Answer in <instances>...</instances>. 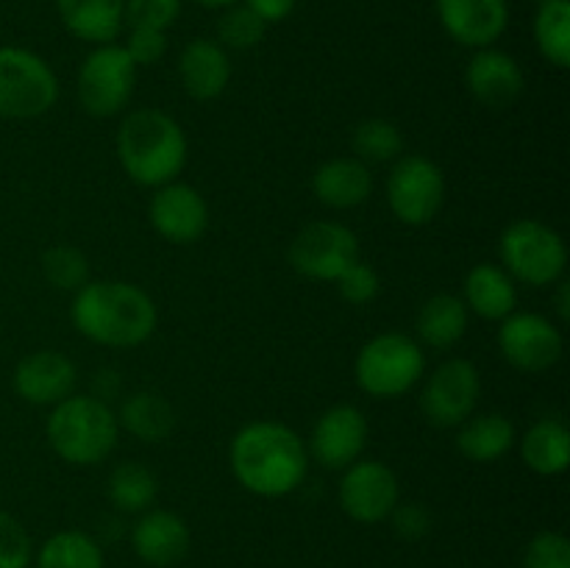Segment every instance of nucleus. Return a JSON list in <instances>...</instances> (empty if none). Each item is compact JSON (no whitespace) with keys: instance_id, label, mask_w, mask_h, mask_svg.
I'll return each mask as SVG.
<instances>
[{"instance_id":"obj_10","label":"nucleus","mask_w":570,"mask_h":568,"mask_svg":"<svg viewBox=\"0 0 570 568\" xmlns=\"http://www.w3.org/2000/svg\"><path fill=\"white\" fill-rule=\"evenodd\" d=\"M482 376L465 356H451L429 373L421 390V410L432 427L456 429L476 412Z\"/></svg>"},{"instance_id":"obj_40","label":"nucleus","mask_w":570,"mask_h":568,"mask_svg":"<svg viewBox=\"0 0 570 568\" xmlns=\"http://www.w3.org/2000/svg\"><path fill=\"white\" fill-rule=\"evenodd\" d=\"M245 6L271 26V22L287 20L295 11V6H298V0H245Z\"/></svg>"},{"instance_id":"obj_2","label":"nucleus","mask_w":570,"mask_h":568,"mask_svg":"<svg viewBox=\"0 0 570 568\" xmlns=\"http://www.w3.org/2000/svg\"><path fill=\"white\" fill-rule=\"evenodd\" d=\"M70 321L89 343L106 349H137L156 332L159 310L139 284L98 278L72 293Z\"/></svg>"},{"instance_id":"obj_23","label":"nucleus","mask_w":570,"mask_h":568,"mask_svg":"<svg viewBox=\"0 0 570 568\" xmlns=\"http://www.w3.org/2000/svg\"><path fill=\"white\" fill-rule=\"evenodd\" d=\"M462 301L468 312L484 317V321H504L518 306V287L510 273L493 262L473 265L465 276Z\"/></svg>"},{"instance_id":"obj_17","label":"nucleus","mask_w":570,"mask_h":568,"mask_svg":"<svg viewBox=\"0 0 570 568\" xmlns=\"http://www.w3.org/2000/svg\"><path fill=\"white\" fill-rule=\"evenodd\" d=\"M434 6L445 33L473 50L493 48L510 26L507 0H434Z\"/></svg>"},{"instance_id":"obj_31","label":"nucleus","mask_w":570,"mask_h":568,"mask_svg":"<svg viewBox=\"0 0 570 568\" xmlns=\"http://www.w3.org/2000/svg\"><path fill=\"white\" fill-rule=\"evenodd\" d=\"M354 150L356 159L365 165H384V161H395L404 150V134L393 120L384 117H371L362 120L354 131Z\"/></svg>"},{"instance_id":"obj_19","label":"nucleus","mask_w":570,"mask_h":568,"mask_svg":"<svg viewBox=\"0 0 570 568\" xmlns=\"http://www.w3.org/2000/svg\"><path fill=\"white\" fill-rule=\"evenodd\" d=\"M193 546V532L187 521L173 510H145L139 512L131 527V549L145 566L170 568L187 557Z\"/></svg>"},{"instance_id":"obj_20","label":"nucleus","mask_w":570,"mask_h":568,"mask_svg":"<svg viewBox=\"0 0 570 568\" xmlns=\"http://www.w3.org/2000/svg\"><path fill=\"white\" fill-rule=\"evenodd\" d=\"M178 78L189 98L215 100L232 81V59L215 39H193L178 56Z\"/></svg>"},{"instance_id":"obj_11","label":"nucleus","mask_w":570,"mask_h":568,"mask_svg":"<svg viewBox=\"0 0 570 568\" xmlns=\"http://www.w3.org/2000/svg\"><path fill=\"white\" fill-rule=\"evenodd\" d=\"M360 259V239L345 223L315 221L295 234L289 265L312 282H337L340 273Z\"/></svg>"},{"instance_id":"obj_1","label":"nucleus","mask_w":570,"mask_h":568,"mask_svg":"<svg viewBox=\"0 0 570 568\" xmlns=\"http://www.w3.org/2000/svg\"><path fill=\"white\" fill-rule=\"evenodd\" d=\"M228 466L248 493L282 499L304 484L309 473V451L287 423L254 421L232 438Z\"/></svg>"},{"instance_id":"obj_34","label":"nucleus","mask_w":570,"mask_h":568,"mask_svg":"<svg viewBox=\"0 0 570 568\" xmlns=\"http://www.w3.org/2000/svg\"><path fill=\"white\" fill-rule=\"evenodd\" d=\"M33 560V543L28 529L11 512L0 510V568H28Z\"/></svg>"},{"instance_id":"obj_32","label":"nucleus","mask_w":570,"mask_h":568,"mask_svg":"<svg viewBox=\"0 0 570 568\" xmlns=\"http://www.w3.org/2000/svg\"><path fill=\"white\" fill-rule=\"evenodd\" d=\"M42 276L50 287L76 293L78 287L89 282L87 254L72 248V245H53L42 254Z\"/></svg>"},{"instance_id":"obj_28","label":"nucleus","mask_w":570,"mask_h":568,"mask_svg":"<svg viewBox=\"0 0 570 568\" xmlns=\"http://www.w3.org/2000/svg\"><path fill=\"white\" fill-rule=\"evenodd\" d=\"M106 493H109L115 510L126 512V516H139L154 507L156 496H159V479L142 462L126 460L109 473Z\"/></svg>"},{"instance_id":"obj_35","label":"nucleus","mask_w":570,"mask_h":568,"mask_svg":"<svg viewBox=\"0 0 570 568\" xmlns=\"http://www.w3.org/2000/svg\"><path fill=\"white\" fill-rule=\"evenodd\" d=\"M523 568H570V540L554 529H543L529 540Z\"/></svg>"},{"instance_id":"obj_39","label":"nucleus","mask_w":570,"mask_h":568,"mask_svg":"<svg viewBox=\"0 0 570 568\" xmlns=\"http://www.w3.org/2000/svg\"><path fill=\"white\" fill-rule=\"evenodd\" d=\"M393 523L395 535L404 540H423L429 532H432V512H429L426 505L421 501H404V505H395V510L390 512L387 518Z\"/></svg>"},{"instance_id":"obj_25","label":"nucleus","mask_w":570,"mask_h":568,"mask_svg":"<svg viewBox=\"0 0 570 568\" xmlns=\"http://www.w3.org/2000/svg\"><path fill=\"white\" fill-rule=\"evenodd\" d=\"M518 443H521V457L529 471L540 477L566 473L570 462V432L562 418H540Z\"/></svg>"},{"instance_id":"obj_27","label":"nucleus","mask_w":570,"mask_h":568,"mask_svg":"<svg viewBox=\"0 0 570 568\" xmlns=\"http://www.w3.org/2000/svg\"><path fill=\"white\" fill-rule=\"evenodd\" d=\"M468 332V306L460 295L438 293L417 312V340L429 349H451Z\"/></svg>"},{"instance_id":"obj_24","label":"nucleus","mask_w":570,"mask_h":568,"mask_svg":"<svg viewBox=\"0 0 570 568\" xmlns=\"http://www.w3.org/2000/svg\"><path fill=\"white\" fill-rule=\"evenodd\" d=\"M518 443L515 427L501 412H473L465 423L456 427V449L471 462H495L510 454L512 445Z\"/></svg>"},{"instance_id":"obj_30","label":"nucleus","mask_w":570,"mask_h":568,"mask_svg":"<svg viewBox=\"0 0 570 568\" xmlns=\"http://www.w3.org/2000/svg\"><path fill=\"white\" fill-rule=\"evenodd\" d=\"M534 42L540 56L557 70L570 67V3L554 0V3H540L534 17Z\"/></svg>"},{"instance_id":"obj_7","label":"nucleus","mask_w":570,"mask_h":568,"mask_svg":"<svg viewBox=\"0 0 570 568\" xmlns=\"http://www.w3.org/2000/svg\"><path fill=\"white\" fill-rule=\"evenodd\" d=\"M59 100V81L48 61L26 48H0V117L31 120Z\"/></svg>"},{"instance_id":"obj_6","label":"nucleus","mask_w":570,"mask_h":568,"mask_svg":"<svg viewBox=\"0 0 570 568\" xmlns=\"http://www.w3.org/2000/svg\"><path fill=\"white\" fill-rule=\"evenodd\" d=\"M501 267L512 276V282L529 287H549L566 278L568 248L566 239L549 223L521 217L501 232L499 239Z\"/></svg>"},{"instance_id":"obj_41","label":"nucleus","mask_w":570,"mask_h":568,"mask_svg":"<svg viewBox=\"0 0 570 568\" xmlns=\"http://www.w3.org/2000/svg\"><path fill=\"white\" fill-rule=\"evenodd\" d=\"M115 390H117L115 371H109V368H106V371H98V376H95V393L92 395L109 401L111 395H115Z\"/></svg>"},{"instance_id":"obj_29","label":"nucleus","mask_w":570,"mask_h":568,"mask_svg":"<svg viewBox=\"0 0 570 568\" xmlns=\"http://www.w3.org/2000/svg\"><path fill=\"white\" fill-rule=\"evenodd\" d=\"M37 568H106L104 546L81 529H61L39 546Z\"/></svg>"},{"instance_id":"obj_21","label":"nucleus","mask_w":570,"mask_h":568,"mask_svg":"<svg viewBox=\"0 0 570 568\" xmlns=\"http://www.w3.org/2000/svg\"><path fill=\"white\" fill-rule=\"evenodd\" d=\"M312 193L328 209H354L373 193V173L356 156H337L323 161L312 176Z\"/></svg>"},{"instance_id":"obj_38","label":"nucleus","mask_w":570,"mask_h":568,"mask_svg":"<svg viewBox=\"0 0 570 568\" xmlns=\"http://www.w3.org/2000/svg\"><path fill=\"white\" fill-rule=\"evenodd\" d=\"M122 48H126V53L131 56L137 67L159 65L167 53V31H156V28H131Z\"/></svg>"},{"instance_id":"obj_22","label":"nucleus","mask_w":570,"mask_h":568,"mask_svg":"<svg viewBox=\"0 0 570 568\" xmlns=\"http://www.w3.org/2000/svg\"><path fill=\"white\" fill-rule=\"evenodd\" d=\"M61 22L76 39L109 45L126 26V0H56Z\"/></svg>"},{"instance_id":"obj_14","label":"nucleus","mask_w":570,"mask_h":568,"mask_svg":"<svg viewBox=\"0 0 570 568\" xmlns=\"http://www.w3.org/2000/svg\"><path fill=\"white\" fill-rule=\"evenodd\" d=\"M367 434H371V427H367L365 412L354 404H337L317 418L306 451L317 466L328 471H345L351 462L362 457Z\"/></svg>"},{"instance_id":"obj_26","label":"nucleus","mask_w":570,"mask_h":568,"mask_svg":"<svg viewBox=\"0 0 570 568\" xmlns=\"http://www.w3.org/2000/svg\"><path fill=\"white\" fill-rule=\"evenodd\" d=\"M117 423L142 443H161L176 429V410L165 395L154 390H137L120 404Z\"/></svg>"},{"instance_id":"obj_5","label":"nucleus","mask_w":570,"mask_h":568,"mask_svg":"<svg viewBox=\"0 0 570 568\" xmlns=\"http://www.w3.org/2000/svg\"><path fill=\"white\" fill-rule=\"evenodd\" d=\"M426 373V354L415 337L404 332H382L367 340L354 362V376L371 399H401Z\"/></svg>"},{"instance_id":"obj_3","label":"nucleus","mask_w":570,"mask_h":568,"mask_svg":"<svg viewBox=\"0 0 570 568\" xmlns=\"http://www.w3.org/2000/svg\"><path fill=\"white\" fill-rule=\"evenodd\" d=\"M117 159L139 187L178 182L189 159V143L181 123L161 109H134L117 126Z\"/></svg>"},{"instance_id":"obj_8","label":"nucleus","mask_w":570,"mask_h":568,"mask_svg":"<svg viewBox=\"0 0 570 568\" xmlns=\"http://www.w3.org/2000/svg\"><path fill=\"white\" fill-rule=\"evenodd\" d=\"M137 70L122 45H95L78 67V100L92 117H115L131 104Z\"/></svg>"},{"instance_id":"obj_16","label":"nucleus","mask_w":570,"mask_h":568,"mask_svg":"<svg viewBox=\"0 0 570 568\" xmlns=\"http://www.w3.org/2000/svg\"><path fill=\"white\" fill-rule=\"evenodd\" d=\"M78 371L61 351L42 349L22 356L11 373V388L26 404L53 407L76 393Z\"/></svg>"},{"instance_id":"obj_18","label":"nucleus","mask_w":570,"mask_h":568,"mask_svg":"<svg viewBox=\"0 0 570 568\" xmlns=\"http://www.w3.org/2000/svg\"><path fill=\"white\" fill-rule=\"evenodd\" d=\"M465 87L484 109H510L527 89V76L515 56L499 48H482L465 67Z\"/></svg>"},{"instance_id":"obj_9","label":"nucleus","mask_w":570,"mask_h":568,"mask_svg":"<svg viewBox=\"0 0 570 568\" xmlns=\"http://www.w3.org/2000/svg\"><path fill=\"white\" fill-rule=\"evenodd\" d=\"M387 206L404 226H426L445 204V176L429 156H399L387 176Z\"/></svg>"},{"instance_id":"obj_12","label":"nucleus","mask_w":570,"mask_h":568,"mask_svg":"<svg viewBox=\"0 0 570 568\" xmlns=\"http://www.w3.org/2000/svg\"><path fill=\"white\" fill-rule=\"evenodd\" d=\"M501 356L521 373H543L560 362L566 340L560 326L540 312H512L495 334Z\"/></svg>"},{"instance_id":"obj_44","label":"nucleus","mask_w":570,"mask_h":568,"mask_svg":"<svg viewBox=\"0 0 570 568\" xmlns=\"http://www.w3.org/2000/svg\"><path fill=\"white\" fill-rule=\"evenodd\" d=\"M538 3H554V0H538Z\"/></svg>"},{"instance_id":"obj_4","label":"nucleus","mask_w":570,"mask_h":568,"mask_svg":"<svg viewBox=\"0 0 570 568\" xmlns=\"http://www.w3.org/2000/svg\"><path fill=\"white\" fill-rule=\"evenodd\" d=\"M50 449L59 460L70 466L92 468L100 466L120 440V423L109 401L98 395H67L65 401L53 404L48 423H45Z\"/></svg>"},{"instance_id":"obj_36","label":"nucleus","mask_w":570,"mask_h":568,"mask_svg":"<svg viewBox=\"0 0 570 568\" xmlns=\"http://www.w3.org/2000/svg\"><path fill=\"white\" fill-rule=\"evenodd\" d=\"M334 284H337L340 298L348 301V304L354 306L371 304V301H376L379 290H382V278H379V273L362 259H356L354 265L345 267Z\"/></svg>"},{"instance_id":"obj_33","label":"nucleus","mask_w":570,"mask_h":568,"mask_svg":"<svg viewBox=\"0 0 570 568\" xmlns=\"http://www.w3.org/2000/svg\"><path fill=\"white\" fill-rule=\"evenodd\" d=\"M267 31V22L262 20L259 14L248 9V6H228L223 11L220 22H217V37H220L223 48H232V50H250L265 39Z\"/></svg>"},{"instance_id":"obj_37","label":"nucleus","mask_w":570,"mask_h":568,"mask_svg":"<svg viewBox=\"0 0 570 568\" xmlns=\"http://www.w3.org/2000/svg\"><path fill=\"white\" fill-rule=\"evenodd\" d=\"M181 14V0H126L128 28L167 31Z\"/></svg>"},{"instance_id":"obj_13","label":"nucleus","mask_w":570,"mask_h":568,"mask_svg":"<svg viewBox=\"0 0 570 568\" xmlns=\"http://www.w3.org/2000/svg\"><path fill=\"white\" fill-rule=\"evenodd\" d=\"M340 507L356 523H382L401 501L399 477L382 460H356L343 471L337 488Z\"/></svg>"},{"instance_id":"obj_43","label":"nucleus","mask_w":570,"mask_h":568,"mask_svg":"<svg viewBox=\"0 0 570 568\" xmlns=\"http://www.w3.org/2000/svg\"><path fill=\"white\" fill-rule=\"evenodd\" d=\"M198 6H204V9H228V6L239 3V0H195Z\"/></svg>"},{"instance_id":"obj_42","label":"nucleus","mask_w":570,"mask_h":568,"mask_svg":"<svg viewBox=\"0 0 570 568\" xmlns=\"http://www.w3.org/2000/svg\"><path fill=\"white\" fill-rule=\"evenodd\" d=\"M557 312H560V321L568 323L570 321V282L568 278H560L557 282Z\"/></svg>"},{"instance_id":"obj_15","label":"nucleus","mask_w":570,"mask_h":568,"mask_svg":"<svg viewBox=\"0 0 570 568\" xmlns=\"http://www.w3.org/2000/svg\"><path fill=\"white\" fill-rule=\"evenodd\" d=\"M148 217L161 239L170 245H193L209 228V204L193 184L170 182L154 189Z\"/></svg>"}]
</instances>
